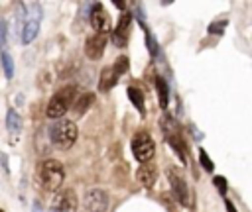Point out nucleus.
I'll return each mask as SVG.
<instances>
[{
  "label": "nucleus",
  "mask_w": 252,
  "mask_h": 212,
  "mask_svg": "<svg viewBox=\"0 0 252 212\" xmlns=\"http://www.w3.org/2000/svg\"><path fill=\"white\" fill-rule=\"evenodd\" d=\"M75 98H77V86H73V84L63 86L61 90H57V92L51 96V100H49V104H47V108H45L47 118L61 120V116L71 108V104L75 102Z\"/></svg>",
  "instance_id": "obj_1"
},
{
  "label": "nucleus",
  "mask_w": 252,
  "mask_h": 212,
  "mask_svg": "<svg viewBox=\"0 0 252 212\" xmlns=\"http://www.w3.org/2000/svg\"><path fill=\"white\" fill-rule=\"evenodd\" d=\"M63 179H65V169L59 161L55 159H45L39 167V181H41V186L43 190L47 192H55L61 188L63 185Z\"/></svg>",
  "instance_id": "obj_2"
},
{
  "label": "nucleus",
  "mask_w": 252,
  "mask_h": 212,
  "mask_svg": "<svg viewBox=\"0 0 252 212\" xmlns=\"http://www.w3.org/2000/svg\"><path fill=\"white\" fill-rule=\"evenodd\" d=\"M49 139L59 149H69L77 139V126L71 120H55L49 128Z\"/></svg>",
  "instance_id": "obj_3"
},
{
  "label": "nucleus",
  "mask_w": 252,
  "mask_h": 212,
  "mask_svg": "<svg viewBox=\"0 0 252 212\" xmlns=\"http://www.w3.org/2000/svg\"><path fill=\"white\" fill-rule=\"evenodd\" d=\"M154 151H156V145L148 132H138L132 137V153L140 163H148L154 157Z\"/></svg>",
  "instance_id": "obj_4"
},
{
  "label": "nucleus",
  "mask_w": 252,
  "mask_h": 212,
  "mask_svg": "<svg viewBox=\"0 0 252 212\" xmlns=\"http://www.w3.org/2000/svg\"><path fill=\"white\" fill-rule=\"evenodd\" d=\"M39 20H41V6L35 4L33 14H28V18H26V22H24V26H22V35H20V39H22L24 45H30V43L37 37V33H39Z\"/></svg>",
  "instance_id": "obj_5"
},
{
  "label": "nucleus",
  "mask_w": 252,
  "mask_h": 212,
  "mask_svg": "<svg viewBox=\"0 0 252 212\" xmlns=\"http://www.w3.org/2000/svg\"><path fill=\"white\" fill-rule=\"evenodd\" d=\"M83 204L89 212H106L108 208V194L102 188H91L85 192Z\"/></svg>",
  "instance_id": "obj_6"
},
{
  "label": "nucleus",
  "mask_w": 252,
  "mask_h": 212,
  "mask_svg": "<svg viewBox=\"0 0 252 212\" xmlns=\"http://www.w3.org/2000/svg\"><path fill=\"white\" fill-rule=\"evenodd\" d=\"M91 26L100 35H106L110 31V18H108L106 10L102 8V4H98V2L93 4V10H91Z\"/></svg>",
  "instance_id": "obj_7"
},
{
  "label": "nucleus",
  "mask_w": 252,
  "mask_h": 212,
  "mask_svg": "<svg viewBox=\"0 0 252 212\" xmlns=\"http://www.w3.org/2000/svg\"><path fill=\"white\" fill-rule=\"evenodd\" d=\"M77 208V196L73 190L65 188V190H59L53 200H51V210H59V212H75Z\"/></svg>",
  "instance_id": "obj_8"
},
{
  "label": "nucleus",
  "mask_w": 252,
  "mask_h": 212,
  "mask_svg": "<svg viewBox=\"0 0 252 212\" xmlns=\"http://www.w3.org/2000/svg\"><path fill=\"white\" fill-rule=\"evenodd\" d=\"M167 177H169L173 194L177 196V200H179L183 206H187V204H189V190H187V183H185V179L177 173V169H171Z\"/></svg>",
  "instance_id": "obj_9"
},
{
  "label": "nucleus",
  "mask_w": 252,
  "mask_h": 212,
  "mask_svg": "<svg viewBox=\"0 0 252 212\" xmlns=\"http://www.w3.org/2000/svg\"><path fill=\"white\" fill-rule=\"evenodd\" d=\"M104 47H106V35H100V33H94L87 39L85 43V53L89 59H100L102 53H104Z\"/></svg>",
  "instance_id": "obj_10"
},
{
  "label": "nucleus",
  "mask_w": 252,
  "mask_h": 212,
  "mask_svg": "<svg viewBox=\"0 0 252 212\" xmlns=\"http://www.w3.org/2000/svg\"><path fill=\"white\" fill-rule=\"evenodd\" d=\"M130 22H132V14H128V12H124V14L120 16V20H118V26H116V29H114V33H112V39H114V43H116L118 47H124V45H126V35H128Z\"/></svg>",
  "instance_id": "obj_11"
},
{
  "label": "nucleus",
  "mask_w": 252,
  "mask_h": 212,
  "mask_svg": "<svg viewBox=\"0 0 252 212\" xmlns=\"http://www.w3.org/2000/svg\"><path fill=\"white\" fill-rule=\"evenodd\" d=\"M136 179H138V183H140L142 186L150 188V186H154V183H156V169H154L152 165H148V163H142L140 169L136 171Z\"/></svg>",
  "instance_id": "obj_12"
},
{
  "label": "nucleus",
  "mask_w": 252,
  "mask_h": 212,
  "mask_svg": "<svg viewBox=\"0 0 252 212\" xmlns=\"http://www.w3.org/2000/svg\"><path fill=\"white\" fill-rule=\"evenodd\" d=\"M118 80V75L112 71V67H104L100 71V79H98V90L100 92H108Z\"/></svg>",
  "instance_id": "obj_13"
},
{
  "label": "nucleus",
  "mask_w": 252,
  "mask_h": 212,
  "mask_svg": "<svg viewBox=\"0 0 252 212\" xmlns=\"http://www.w3.org/2000/svg\"><path fill=\"white\" fill-rule=\"evenodd\" d=\"M94 102V94L93 92H83V94H79V98H75V104H73V108H75V114H85L89 108H91V104Z\"/></svg>",
  "instance_id": "obj_14"
},
{
  "label": "nucleus",
  "mask_w": 252,
  "mask_h": 212,
  "mask_svg": "<svg viewBox=\"0 0 252 212\" xmlns=\"http://www.w3.org/2000/svg\"><path fill=\"white\" fill-rule=\"evenodd\" d=\"M6 128H8V132H12L14 135H18L20 130H22V118H20V114H18L14 108H10L8 114H6Z\"/></svg>",
  "instance_id": "obj_15"
},
{
  "label": "nucleus",
  "mask_w": 252,
  "mask_h": 212,
  "mask_svg": "<svg viewBox=\"0 0 252 212\" xmlns=\"http://www.w3.org/2000/svg\"><path fill=\"white\" fill-rule=\"evenodd\" d=\"M128 98H130V102L136 106V110L144 116L146 110H144V94H142V90L136 88V86H130V88H128Z\"/></svg>",
  "instance_id": "obj_16"
},
{
  "label": "nucleus",
  "mask_w": 252,
  "mask_h": 212,
  "mask_svg": "<svg viewBox=\"0 0 252 212\" xmlns=\"http://www.w3.org/2000/svg\"><path fill=\"white\" fill-rule=\"evenodd\" d=\"M156 86H158V92H159L161 108H167V102H169V88H167L165 80H163L161 77H156Z\"/></svg>",
  "instance_id": "obj_17"
},
{
  "label": "nucleus",
  "mask_w": 252,
  "mask_h": 212,
  "mask_svg": "<svg viewBox=\"0 0 252 212\" xmlns=\"http://www.w3.org/2000/svg\"><path fill=\"white\" fill-rule=\"evenodd\" d=\"M0 59H2V69H4V77L10 80L12 77H14V61H12V55L10 53H2L0 55Z\"/></svg>",
  "instance_id": "obj_18"
},
{
  "label": "nucleus",
  "mask_w": 252,
  "mask_h": 212,
  "mask_svg": "<svg viewBox=\"0 0 252 212\" xmlns=\"http://www.w3.org/2000/svg\"><path fill=\"white\" fill-rule=\"evenodd\" d=\"M112 71H114L118 77L124 75V73L128 71V57H118L116 63H114V67H112Z\"/></svg>",
  "instance_id": "obj_19"
},
{
  "label": "nucleus",
  "mask_w": 252,
  "mask_h": 212,
  "mask_svg": "<svg viewBox=\"0 0 252 212\" xmlns=\"http://www.w3.org/2000/svg\"><path fill=\"white\" fill-rule=\"evenodd\" d=\"M226 24H228L226 20H217V22H213V24L209 26V33H217V35L222 33L224 27H226Z\"/></svg>",
  "instance_id": "obj_20"
},
{
  "label": "nucleus",
  "mask_w": 252,
  "mask_h": 212,
  "mask_svg": "<svg viewBox=\"0 0 252 212\" xmlns=\"http://www.w3.org/2000/svg\"><path fill=\"white\" fill-rule=\"evenodd\" d=\"M199 161H201V165H203L207 171H213V169H215V163L209 159V153H207L205 149L199 151Z\"/></svg>",
  "instance_id": "obj_21"
},
{
  "label": "nucleus",
  "mask_w": 252,
  "mask_h": 212,
  "mask_svg": "<svg viewBox=\"0 0 252 212\" xmlns=\"http://www.w3.org/2000/svg\"><path fill=\"white\" fill-rule=\"evenodd\" d=\"M213 185L217 186V190H219L220 194H226V179H224V177H215V179H213Z\"/></svg>",
  "instance_id": "obj_22"
},
{
  "label": "nucleus",
  "mask_w": 252,
  "mask_h": 212,
  "mask_svg": "<svg viewBox=\"0 0 252 212\" xmlns=\"http://www.w3.org/2000/svg\"><path fill=\"white\" fill-rule=\"evenodd\" d=\"M6 35H8V24H6L4 18H0V49L6 43Z\"/></svg>",
  "instance_id": "obj_23"
},
{
  "label": "nucleus",
  "mask_w": 252,
  "mask_h": 212,
  "mask_svg": "<svg viewBox=\"0 0 252 212\" xmlns=\"http://www.w3.org/2000/svg\"><path fill=\"white\" fill-rule=\"evenodd\" d=\"M224 202H226V212H238V210L234 208V204H232L230 200H224Z\"/></svg>",
  "instance_id": "obj_24"
},
{
  "label": "nucleus",
  "mask_w": 252,
  "mask_h": 212,
  "mask_svg": "<svg viewBox=\"0 0 252 212\" xmlns=\"http://www.w3.org/2000/svg\"><path fill=\"white\" fill-rule=\"evenodd\" d=\"M32 212H41V206H39V202H35V204L32 206Z\"/></svg>",
  "instance_id": "obj_25"
},
{
  "label": "nucleus",
  "mask_w": 252,
  "mask_h": 212,
  "mask_svg": "<svg viewBox=\"0 0 252 212\" xmlns=\"http://www.w3.org/2000/svg\"><path fill=\"white\" fill-rule=\"evenodd\" d=\"M49 212H59V210H49Z\"/></svg>",
  "instance_id": "obj_26"
},
{
  "label": "nucleus",
  "mask_w": 252,
  "mask_h": 212,
  "mask_svg": "<svg viewBox=\"0 0 252 212\" xmlns=\"http://www.w3.org/2000/svg\"><path fill=\"white\" fill-rule=\"evenodd\" d=\"M0 212H2V210H0Z\"/></svg>",
  "instance_id": "obj_27"
}]
</instances>
